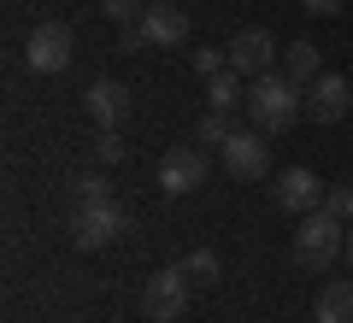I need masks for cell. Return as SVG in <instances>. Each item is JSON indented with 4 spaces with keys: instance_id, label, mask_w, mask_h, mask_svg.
<instances>
[{
    "instance_id": "obj_1",
    "label": "cell",
    "mask_w": 353,
    "mask_h": 323,
    "mask_svg": "<svg viewBox=\"0 0 353 323\" xmlns=\"http://www.w3.org/2000/svg\"><path fill=\"white\" fill-rule=\"evenodd\" d=\"M301 112H306V88L289 83L283 71H265V76L248 83V118H253L259 136H283Z\"/></svg>"
},
{
    "instance_id": "obj_13",
    "label": "cell",
    "mask_w": 353,
    "mask_h": 323,
    "mask_svg": "<svg viewBox=\"0 0 353 323\" xmlns=\"http://www.w3.org/2000/svg\"><path fill=\"white\" fill-rule=\"evenodd\" d=\"M283 76L301 88H312L318 76H324V53H318V41H289L283 48Z\"/></svg>"
},
{
    "instance_id": "obj_7",
    "label": "cell",
    "mask_w": 353,
    "mask_h": 323,
    "mask_svg": "<svg viewBox=\"0 0 353 323\" xmlns=\"http://www.w3.org/2000/svg\"><path fill=\"white\" fill-rule=\"evenodd\" d=\"M353 106V83L341 71H324L312 88H306V112H312V124H341Z\"/></svg>"
},
{
    "instance_id": "obj_23",
    "label": "cell",
    "mask_w": 353,
    "mask_h": 323,
    "mask_svg": "<svg viewBox=\"0 0 353 323\" xmlns=\"http://www.w3.org/2000/svg\"><path fill=\"white\" fill-rule=\"evenodd\" d=\"M301 6H306V12H318V18H336L341 12V0H301Z\"/></svg>"
},
{
    "instance_id": "obj_9",
    "label": "cell",
    "mask_w": 353,
    "mask_h": 323,
    "mask_svg": "<svg viewBox=\"0 0 353 323\" xmlns=\"http://www.w3.org/2000/svg\"><path fill=\"white\" fill-rule=\"evenodd\" d=\"M218 159H224V171L241 176V183H259L265 165H271V159H265V136H259V129H236V136L218 147Z\"/></svg>"
},
{
    "instance_id": "obj_17",
    "label": "cell",
    "mask_w": 353,
    "mask_h": 323,
    "mask_svg": "<svg viewBox=\"0 0 353 323\" xmlns=\"http://www.w3.org/2000/svg\"><path fill=\"white\" fill-rule=\"evenodd\" d=\"M101 12L112 18L118 30H130V24H141V12H148V0H101Z\"/></svg>"
},
{
    "instance_id": "obj_5",
    "label": "cell",
    "mask_w": 353,
    "mask_h": 323,
    "mask_svg": "<svg viewBox=\"0 0 353 323\" xmlns=\"http://www.w3.org/2000/svg\"><path fill=\"white\" fill-rule=\"evenodd\" d=\"M189 288L194 282L183 276V264L148 276V282H141V317H148V323H176L183 311H189Z\"/></svg>"
},
{
    "instance_id": "obj_18",
    "label": "cell",
    "mask_w": 353,
    "mask_h": 323,
    "mask_svg": "<svg viewBox=\"0 0 353 323\" xmlns=\"http://www.w3.org/2000/svg\"><path fill=\"white\" fill-rule=\"evenodd\" d=\"M230 136H236V129H230V112H206V118H201V141H212V147H224Z\"/></svg>"
},
{
    "instance_id": "obj_24",
    "label": "cell",
    "mask_w": 353,
    "mask_h": 323,
    "mask_svg": "<svg viewBox=\"0 0 353 323\" xmlns=\"http://www.w3.org/2000/svg\"><path fill=\"white\" fill-rule=\"evenodd\" d=\"M341 259H347V264H353V224H347V247H341Z\"/></svg>"
},
{
    "instance_id": "obj_16",
    "label": "cell",
    "mask_w": 353,
    "mask_h": 323,
    "mask_svg": "<svg viewBox=\"0 0 353 323\" xmlns=\"http://www.w3.org/2000/svg\"><path fill=\"white\" fill-rule=\"evenodd\" d=\"M183 276H189L194 288H212L218 276H224V264H218V253L201 247V253H189V259H183Z\"/></svg>"
},
{
    "instance_id": "obj_10",
    "label": "cell",
    "mask_w": 353,
    "mask_h": 323,
    "mask_svg": "<svg viewBox=\"0 0 353 323\" xmlns=\"http://www.w3.org/2000/svg\"><path fill=\"white\" fill-rule=\"evenodd\" d=\"M141 41L148 48H176V41H189V12L171 6V0H148V12H141Z\"/></svg>"
},
{
    "instance_id": "obj_21",
    "label": "cell",
    "mask_w": 353,
    "mask_h": 323,
    "mask_svg": "<svg viewBox=\"0 0 353 323\" xmlns=\"http://www.w3.org/2000/svg\"><path fill=\"white\" fill-rule=\"evenodd\" d=\"M194 71H201V76H224V71H230V53L201 48V53H194Z\"/></svg>"
},
{
    "instance_id": "obj_3",
    "label": "cell",
    "mask_w": 353,
    "mask_h": 323,
    "mask_svg": "<svg viewBox=\"0 0 353 323\" xmlns=\"http://www.w3.org/2000/svg\"><path fill=\"white\" fill-rule=\"evenodd\" d=\"M124 229H130V211L118 206L112 194H101V200H77V211H71V241H77L83 253L112 247Z\"/></svg>"
},
{
    "instance_id": "obj_12",
    "label": "cell",
    "mask_w": 353,
    "mask_h": 323,
    "mask_svg": "<svg viewBox=\"0 0 353 323\" xmlns=\"http://www.w3.org/2000/svg\"><path fill=\"white\" fill-rule=\"evenodd\" d=\"M83 106H88V118H94L101 129H118V124L130 118V106H136V100H130L124 83L101 76V83H88V88H83Z\"/></svg>"
},
{
    "instance_id": "obj_6",
    "label": "cell",
    "mask_w": 353,
    "mask_h": 323,
    "mask_svg": "<svg viewBox=\"0 0 353 323\" xmlns=\"http://www.w3.org/2000/svg\"><path fill=\"white\" fill-rule=\"evenodd\" d=\"M271 59H277L271 30L248 24V30H236V36H230V71H236V76H265V71H271Z\"/></svg>"
},
{
    "instance_id": "obj_22",
    "label": "cell",
    "mask_w": 353,
    "mask_h": 323,
    "mask_svg": "<svg viewBox=\"0 0 353 323\" xmlns=\"http://www.w3.org/2000/svg\"><path fill=\"white\" fill-rule=\"evenodd\" d=\"M101 194H112L106 176H83V183H77V200H101Z\"/></svg>"
},
{
    "instance_id": "obj_2",
    "label": "cell",
    "mask_w": 353,
    "mask_h": 323,
    "mask_svg": "<svg viewBox=\"0 0 353 323\" xmlns=\"http://www.w3.org/2000/svg\"><path fill=\"white\" fill-rule=\"evenodd\" d=\"M341 247H347V224H341L330 206L306 211L301 229H294V259L306 264V271H330V264L341 259Z\"/></svg>"
},
{
    "instance_id": "obj_8",
    "label": "cell",
    "mask_w": 353,
    "mask_h": 323,
    "mask_svg": "<svg viewBox=\"0 0 353 323\" xmlns=\"http://www.w3.org/2000/svg\"><path fill=\"white\" fill-rule=\"evenodd\" d=\"M206 183V153L201 147H171V153H165V159H159V188H165V194H194V188H201Z\"/></svg>"
},
{
    "instance_id": "obj_11",
    "label": "cell",
    "mask_w": 353,
    "mask_h": 323,
    "mask_svg": "<svg viewBox=\"0 0 353 323\" xmlns=\"http://www.w3.org/2000/svg\"><path fill=\"white\" fill-rule=\"evenodd\" d=\"M271 200H277L283 211H301V218H306V211L324 206V188H318V176L306 171V165H289V171L271 183Z\"/></svg>"
},
{
    "instance_id": "obj_20",
    "label": "cell",
    "mask_w": 353,
    "mask_h": 323,
    "mask_svg": "<svg viewBox=\"0 0 353 323\" xmlns=\"http://www.w3.org/2000/svg\"><path fill=\"white\" fill-rule=\"evenodd\" d=\"M94 159H101V165H118V159H124V141H118V129H101V136H94Z\"/></svg>"
},
{
    "instance_id": "obj_4",
    "label": "cell",
    "mask_w": 353,
    "mask_h": 323,
    "mask_svg": "<svg viewBox=\"0 0 353 323\" xmlns=\"http://www.w3.org/2000/svg\"><path fill=\"white\" fill-rule=\"evenodd\" d=\"M71 53H77V36H71V24H59V18L36 24L30 41H24V65L36 76H59L65 65H71Z\"/></svg>"
},
{
    "instance_id": "obj_19",
    "label": "cell",
    "mask_w": 353,
    "mask_h": 323,
    "mask_svg": "<svg viewBox=\"0 0 353 323\" xmlns=\"http://www.w3.org/2000/svg\"><path fill=\"white\" fill-rule=\"evenodd\" d=\"M324 206L336 211L341 224H353V183H336V188H330V194H324Z\"/></svg>"
},
{
    "instance_id": "obj_14",
    "label": "cell",
    "mask_w": 353,
    "mask_h": 323,
    "mask_svg": "<svg viewBox=\"0 0 353 323\" xmlns=\"http://www.w3.org/2000/svg\"><path fill=\"white\" fill-rule=\"evenodd\" d=\"M312 323H353V282H324L318 288Z\"/></svg>"
},
{
    "instance_id": "obj_15",
    "label": "cell",
    "mask_w": 353,
    "mask_h": 323,
    "mask_svg": "<svg viewBox=\"0 0 353 323\" xmlns=\"http://www.w3.org/2000/svg\"><path fill=\"white\" fill-rule=\"evenodd\" d=\"M206 100H212V112H236V106H248V88H241L236 71H224V76H212Z\"/></svg>"
}]
</instances>
